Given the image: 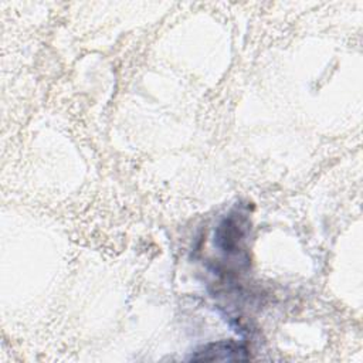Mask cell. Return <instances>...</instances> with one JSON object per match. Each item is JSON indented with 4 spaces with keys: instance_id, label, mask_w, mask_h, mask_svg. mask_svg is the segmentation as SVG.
Masks as SVG:
<instances>
[{
    "instance_id": "cell-1",
    "label": "cell",
    "mask_w": 363,
    "mask_h": 363,
    "mask_svg": "<svg viewBox=\"0 0 363 363\" xmlns=\"http://www.w3.org/2000/svg\"><path fill=\"white\" fill-rule=\"evenodd\" d=\"M250 220L247 213L240 208L227 214L214 231V245L227 257H234L248 262L245 240L248 235Z\"/></svg>"
},
{
    "instance_id": "cell-2",
    "label": "cell",
    "mask_w": 363,
    "mask_h": 363,
    "mask_svg": "<svg viewBox=\"0 0 363 363\" xmlns=\"http://www.w3.org/2000/svg\"><path fill=\"white\" fill-rule=\"evenodd\" d=\"M189 359L194 362H238L248 360L250 350L245 345L234 340H218L199 347Z\"/></svg>"
}]
</instances>
